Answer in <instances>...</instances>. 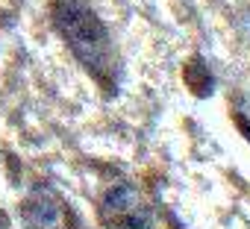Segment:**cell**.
Instances as JSON below:
<instances>
[{"label": "cell", "instance_id": "cell-1", "mask_svg": "<svg viewBox=\"0 0 250 229\" xmlns=\"http://www.w3.org/2000/svg\"><path fill=\"white\" fill-rule=\"evenodd\" d=\"M53 24L74 50V56L85 65L88 74H94L103 85H112L115 79V53L106 27L97 21L91 9H85L80 0H50Z\"/></svg>", "mask_w": 250, "mask_h": 229}, {"label": "cell", "instance_id": "cell-2", "mask_svg": "<svg viewBox=\"0 0 250 229\" xmlns=\"http://www.w3.org/2000/svg\"><path fill=\"white\" fill-rule=\"evenodd\" d=\"M103 229H150V209L133 185H115L100 203Z\"/></svg>", "mask_w": 250, "mask_h": 229}, {"label": "cell", "instance_id": "cell-3", "mask_svg": "<svg viewBox=\"0 0 250 229\" xmlns=\"http://www.w3.org/2000/svg\"><path fill=\"white\" fill-rule=\"evenodd\" d=\"M21 214H24L27 229H77L71 209L59 200V194H53L50 188H42V185L24 200Z\"/></svg>", "mask_w": 250, "mask_h": 229}, {"label": "cell", "instance_id": "cell-4", "mask_svg": "<svg viewBox=\"0 0 250 229\" xmlns=\"http://www.w3.org/2000/svg\"><path fill=\"white\" fill-rule=\"evenodd\" d=\"M183 76H186V85L194 91V97H206V94L212 91V74H209V68H206V62H203L200 56H194V59L186 65Z\"/></svg>", "mask_w": 250, "mask_h": 229}, {"label": "cell", "instance_id": "cell-5", "mask_svg": "<svg viewBox=\"0 0 250 229\" xmlns=\"http://www.w3.org/2000/svg\"><path fill=\"white\" fill-rule=\"evenodd\" d=\"M235 124H238V130H241V133H244V138H247V141H250V121H247V118H244V114H235Z\"/></svg>", "mask_w": 250, "mask_h": 229}]
</instances>
